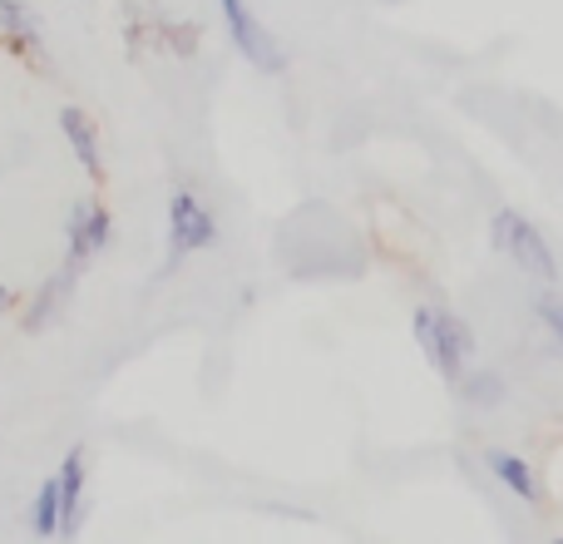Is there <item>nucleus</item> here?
<instances>
[{"label": "nucleus", "instance_id": "1", "mask_svg": "<svg viewBox=\"0 0 563 544\" xmlns=\"http://www.w3.org/2000/svg\"><path fill=\"white\" fill-rule=\"evenodd\" d=\"M410 331H416L420 351H426V361L440 371V377H445V381L465 377V361H470V351H475V331H470L465 322L455 317V312L416 307V317H410Z\"/></svg>", "mask_w": 563, "mask_h": 544}, {"label": "nucleus", "instance_id": "2", "mask_svg": "<svg viewBox=\"0 0 563 544\" xmlns=\"http://www.w3.org/2000/svg\"><path fill=\"white\" fill-rule=\"evenodd\" d=\"M489 233H495V248H499V253H505L515 268H525L529 278H544V282L559 278L554 253H549L544 233H539V228L529 224L525 214H515V208H499L495 224H489Z\"/></svg>", "mask_w": 563, "mask_h": 544}, {"label": "nucleus", "instance_id": "3", "mask_svg": "<svg viewBox=\"0 0 563 544\" xmlns=\"http://www.w3.org/2000/svg\"><path fill=\"white\" fill-rule=\"evenodd\" d=\"M218 243V224L203 208V198L194 188H174L168 198V268L188 253H203V248Z\"/></svg>", "mask_w": 563, "mask_h": 544}, {"label": "nucleus", "instance_id": "4", "mask_svg": "<svg viewBox=\"0 0 563 544\" xmlns=\"http://www.w3.org/2000/svg\"><path fill=\"white\" fill-rule=\"evenodd\" d=\"M218 10H223L228 35H233V45L243 50V59H253L257 69H267V75H282V69H287L282 45L273 40V30H267L263 20L247 10V0H218Z\"/></svg>", "mask_w": 563, "mask_h": 544}, {"label": "nucleus", "instance_id": "5", "mask_svg": "<svg viewBox=\"0 0 563 544\" xmlns=\"http://www.w3.org/2000/svg\"><path fill=\"white\" fill-rule=\"evenodd\" d=\"M109 233H114V218H109L104 204L85 198V204L69 208V228H65V243H69V268H85L89 258H99L109 248Z\"/></svg>", "mask_w": 563, "mask_h": 544}, {"label": "nucleus", "instance_id": "6", "mask_svg": "<svg viewBox=\"0 0 563 544\" xmlns=\"http://www.w3.org/2000/svg\"><path fill=\"white\" fill-rule=\"evenodd\" d=\"M59 500H65V520L59 535H79L85 525V446H69V456L59 460Z\"/></svg>", "mask_w": 563, "mask_h": 544}, {"label": "nucleus", "instance_id": "7", "mask_svg": "<svg viewBox=\"0 0 563 544\" xmlns=\"http://www.w3.org/2000/svg\"><path fill=\"white\" fill-rule=\"evenodd\" d=\"M59 129H65V139H69V149H75V159L85 164V174H89V178L104 174V164H99V134H95V124H89L85 109L65 105V109H59Z\"/></svg>", "mask_w": 563, "mask_h": 544}, {"label": "nucleus", "instance_id": "8", "mask_svg": "<svg viewBox=\"0 0 563 544\" xmlns=\"http://www.w3.org/2000/svg\"><path fill=\"white\" fill-rule=\"evenodd\" d=\"M485 466H489V476H495L505 490H515L519 500H539V486H534V470H529V460L509 456V450H489Z\"/></svg>", "mask_w": 563, "mask_h": 544}, {"label": "nucleus", "instance_id": "9", "mask_svg": "<svg viewBox=\"0 0 563 544\" xmlns=\"http://www.w3.org/2000/svg\"><path fill=\"white\" fill-rule=\"evenodd\" d=\"M59 520H65V500H59V476H49L40 486L35 505H30V530L49 540V535H59Z\"/></svg>", "mask_w": 563, "mask_h": 544}, {"label": "nucleus", "instance_id": "10", "mask_svg": "<svg viewBox=\"0 0 563 544\" xmlns=\"http://www.w3.org/2000/svg\"><path fill=\"white\" fill-rule=\"evenodd\" d=\"M0 35H10V40H20V45L35 50L40 15H35V10H25L20 0H0Z\"/></svg>", "mask_w": 563, "mask_h": 544}, {"label": "nucleus", "instance_id": "11", "mask_svg": "<svg viewBox=\"0 0 563 544\" xmlns=\"http://www.w3.org/2000/svg\"><path fill=\"white\" fill-rule=\"evenodd\" d=\"M75 272H79V268H69V263H65V268L55 272V278L45 282V287H40V302H35V312H30V327H45V322L55 317L59 302H65V292L75 287Z\"/></svg>", "mask_w": 563, "mask_h": 544}, {"label": "nucleus", "instance_id": "12", "mask_svg": "<svg viewBox=\"0 0 563 544\" xmlns=\"http://www.w3.org/2000/svg\"><path fill=\"white\" fill-rule=\"evenodd\" d=\"M465 396L475 401V406H495V401L505 396V381L489 377V371H485V377H470V381H465Z\"/></svg>", "mask_w": 563, "mask_h": 544}, {"label": "nucleus", "instance_id": "13", "mask_svg": "<svg viewBox=\"0 0 563 544\" xmlns=\"http://www.w3.org/2000/svg\"><path fill=\"white\" fill-rule=\"evenodd\" d=\"M539 317H544L549 331L563 341V297H539Z\"/></svg>", "mask_w": 563, "mask_h": 544}, {"label": "nucleus", "instance_id": "14", "mask_svg": "<svg viewBox=\"0 0 563 544\" xmlns=\"http://www.w3.org/2000/svg\"><path fill=\"white\" fill-rule=\"evenodd\" d=\"M10 307V287H0V312H5Z\"/></svg>", "mask_w": 563, "mask_h": 544}]
</instances>
